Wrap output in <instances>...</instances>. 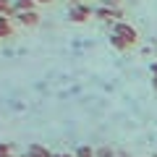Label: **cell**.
<instances>
[{"label":"cell","instance_id":"obj_2","mask_svg":"<svg viewBox=\"0 0 157 157\" xmlns=\"http://www.w3.org/2000/svg\"><path fill=\"white\" fill-rule=\"evenodd\" d=\"M113 34H118V37H123L126 42H128L131 47L139 42V34H136V29L131 26V24H126V21H115L113 24Z\"/></svg>","mask_w":157,"mask_h":157},{"label":"cell","instance_id":"obj_9","mask_svg":"<svg viewBox=\"0 0 157 157\" xmlns=\"http://www.w3.org/2000/svg\"><path fill=\"white\" fill-rule=\"evenodd\" d=\"M110 45L115 47V50H128V47H131L128 42H126L123 37H118V34H110Z\"/></svg>","mask_w":157,"mask_h":157},{"label":"cell","instance_id":"obj_6","mask_svg":"<svg viewBox=\"0 0 157 157\" xmlns=\"http://www.w3.org/2000/svg\"><path fill=\"white\" fill-rule=\"evenodd\" d=\"M13 34V26H11V18L8 16H0V39H6Z\"/></svg>","mask_w":157,"mask_h":157},{"label":"cell","instance_id":"obj_8","mask_svg":"<svg viewBox=\"0 0 157 157\" xmlns=\"http://www.w3.org/2000/svg\"><path fill=\"white\" fill-rule=\"evenodd\" d=\"M73 157H97V152L92 149L89 144H78V147H76V155H73Z\"/></svg>","mask_w":157,"mask_h":157},{"label":"cell","instance_id":"obj_5","mask_svg":"<svg viewBox=\"0 0 157 157\" xmlns=\"http://www.w3.org/2000/svg\"><path fill=\"white\" fill-rule=\"evenodd\" d=\"M26 152H29V157H52V152L47 147H42V144H32Z\"/></svg>","mask_w":157,"mask_h":157},{"label":"cell","instance_id":"obj_3","mask_svg":"<svg viewBox=\"0 0 157 157\" xmlns=\"http://www.w3.org/2000/svg\"><path fill=\"white\" fill-rule=\"evenodd\" d=\"M94 18L100 21H107V24H115L123 18V11L121 8H110V6H102V8H94Z\"/></svg>","mask_w":157,"mask_h":157},{"label":"cell","instance_id":"obj_15","mask_svg":"<svg viewBox=\"0 0 157 157\" xmlns=\"http://www.w3.org/2000/svg\"><path fill=\"white\" fill-rule=\"evenodd\" d=\"M34 3H52V0H34Z\"/></svg>","mask_w":157,"mask_h":157},{"label":"cell","instance_id":"obj_1","mask_svg":"<svg viewBox=\"0 0 157 157\" xmlns=\"http://www.w3.org/2000/svg\"><path fill=\"white\" fill-rule=\"evenodd\" d=\"M92 16H94V8L81 6V3H76V6L68 8V21H73V24H84V21H89Z\"/></svg>","mask_w":157,"mask_h":157},{"label":"cell","instance_id":"obj_16","mask_svg":"<svg viewBox=\"0 0 157 157\" xmlns=\"http://www.w3.org/2000/svg\"><path fill=\"white\" fill-rule=\"evenodd\" d=\"M21 157H29V152H24V155H21Z\"/></svg>","mask_w":157,"mask_h":157},{"label":"cell","instance_id":"obj_13","mask_svg":"<svg viewBox=\"0 0 157 157\" xmlns=\"http://www.w3.org/2000/svg\"><path fill=\"white\" fill-rule=\"evenodd\" d=\"M105 6H110V8H121V0H107Z\"/></svg>","mask_w":157,"mask_h":157},{"label":"cell","instance_id":"obj_12","mask_svg":"<svg viewBox=\"0 0 157 157\" xmlns=\"http://www.w3.org/2000/svg\"><path fill=\"white\" fill-rule=\"evenodd\" d=\"M11 155V144H0V157H6Z\"/></svg>","mask_w":157,"mask_h":157},{"label":"cell","instance_id":"obj_7","mask_svg":"<svg viewBox=\"0 0 157 157\" xmlns=\"http://www.w3.org/2000/svg\"><path fill=\"white\" fill-rule=\"evenodd\" d=\"M34 0H16L13 3V8H16V13H26V11H34Z\"/></svg>","mask_w":157,"mask_h":157},{"label":"cell","instance_id":"obj_18","mask_svg":"<svg viewBox=\"0 0 157 157\" xmlns=\"http://www.w3.org/2000/svg\"><path fill=\"white\" fill-rule=\"evenodd\" d=\"M6 157H13V155H6Z\"/></svg>","mask_w":157,"mask_h":157},{"label":"cell","instance_id":"obj_4","mask_svg":"<svg viewBox=\"0 0 157 157\" xmlns=\"http://www.w3.org/2000/svg\"><path fill=\"white\" fill-rule=\"evenodd\" d=\"M16 18H18V24H21V26H37V24H39V13H37V11L16 13Z\"/></svg>","mask_w":157,"mask_h":157},{"label":"cell","instance_id":"obj_14","mask_svg":"<svg viewBox=\"0 0 157 157\" xmlns=\"http://www.w3.org/2000/svg\"><path fill=\"white\" fill-rule=\"evenodd\" d=\"M52 157H71L68 152H60V155H52Z\"/></svg>","mask_w":157,"mask_h":157},{"label":"cell","instance_id":"obj_10","mask_svg":"<svg viewBox=\"0 0 157 157\" xmlns=\"http://www.w3.org/2000/svg\"><path fill=\"white\" fill-rule=\"evenodd\" d=\"M97 157H115V155H113L110 147H100V149H97Z\"/></svg>","mask_w":157,"mask_h":157},{"label":"cell","instance_id":"obj_17","mask_svg":"<svg viewBox=\"0 0 157 157\" xmlns=\"http://www.w3.org/2000/svg\"><path fill=\"white\" fill-rule=\"evenodd\" d=\"M121 157H128V155H121Z\"/></svg>","mask_w":157,"mask_h":157},{"label":"cell","instance_id":"obj_11","mask_svg":"<svg viewBox=\"0 0 157 157\" xmlns=\"http://www.w3.org/2000/svg\"><path fill=\"white\" fill-rule=\"evenodd\" d=\"M152 89L157 92V63H152Z\"/></svg>","mask_w":157,"mask_h":157}]
</instances>
